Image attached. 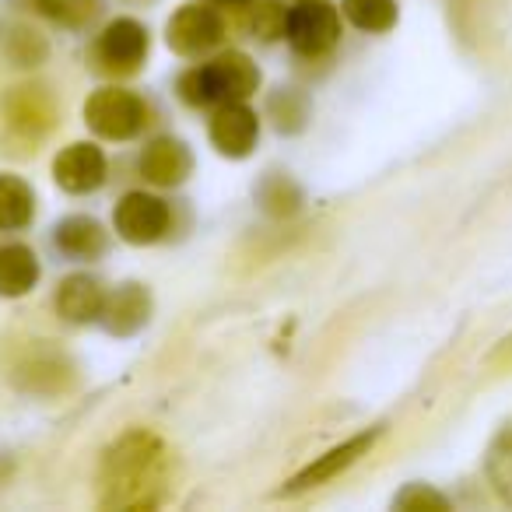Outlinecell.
Masks as SVG:
<instances>
[{"label": "cell", "instance_id": "obj_10", "mask_svg": "<svg viewBox=\"0 0 512 512\" xmlns=\"http://www.w3.org/2000/svg\"><path fill=\"white\" fill-rule=\"evenodd\" d=\"M193 172V155L176 137H155L141 151V176L155 186H179Z\"/></svg>", "mask_w": 512, "mask_h": 512}, {"label": "cell", "instance_id": "obj_19", "mask_svg": "<svg viewBox=\"0 0 512 512\" xmlns=\"http://www.w3.org/2000/svg\"><path fill=\"white\" fill-rule=\"evenodd\" d=\"M397 509H404V512H425V509L442 512V509H449V502L439 495V491L425 488V484H407V488L397 495Z\"/></svg>", "mask_w": 512, "mask_h": 512}, {"label": "cell", "instance_id": "obj_11", "mask_svg": "<svg viewBox=\"0 0 512 512\" xmlns=\"http://www.w3.org/2000/svg\"><path fill=\"white\" fill-rule=\"evenodd\" d=\"M151 316V295L141 285H120L113 295H106V306H102L99 320L106 323L109 334L130 337L148 323Z\"/></svg>", "mask_w": 512, "mask_h": 512}, {"label": "cell", "instance_id": "obj_12", "mask_svg": "<svg viewBox=\"0 0 512 512\" xmlns=\"http://www.w3.org/2000/svg\"><path fill=\"white\" fill-rule=\"evenodd\" d=\"M106 306V288L88 274H71L67 281H60L57 292V309L64 320L71 323H95Z\"/></svg>", "mask_w": 512, "mask_h": 512}, {"label": "cell", "instance_id": "obj_6", "mask_svg": "<svg viewBox=\"0 0 512 512\" xmlns=\"http://www.w3.org/2000/svg\"><path fill=\"white\" fill-rule=\"evenodd\" d=\"M221 36H225L221 15L214 8H200V4H183L165 25V43L179 57H200V53L214 50Z\"/></svg>", "mask_w": 512, "mask_h": 512}, {"label": "cell", "instance_id": "obj_13", "mask_svg": "<svg viewBox=\"0 0 512 512\" xmlns=\"http://www.w3.org/2000/svg\"><path fill=\"white\" fill-rule=\"evenodd\" d=\"M376 435L379 432H362V435H355V439L344 442V446L330 449L327 456H320L316 463H309V467L302 470L299 477H295L288 491H306V488H316V484H323V481H334V477L341 474V470H348L351 463L358 460V456L369 453L372 442H376Z\"/></svg>", "mask_w": 512, "mask_h": 512}, {"label": "cell", "instance_id": "obj_16", "mask_svg": "<svg viewBox=\"0 0 512 512\" xmlns=\"http://www.w3.org/2000/svg\"><path fill=\"white\" fill-rule=\"evenodd\" d=\"M36 214V197L32 186L18 176H0V228L4 232H18L25 228Z\"/></svg>", "mask_w": 512, "mask_h": 512}, {"label": "cell", "instance_id": "obj_7", "mask_svg": "<svg viewBox=\"0 0 512 512\" xmlns=\"http://www.w3.org/2000/svg\"><path fill=\"white\" fill-rule=\"evenodd\" d=\"M148 57V29L134 18H116L95 43V60L109 74H134Z\"/></svg>", "mask_w": 512, "mask_h": 512}, {"label": "cell", "instance_id": "obj_1", "mask_svg": "<svg viewBox=\"0 0 512 512\" xmlns=\"http://www.w3.org/2000/svg\"><path fill=\"white\" fill-rule=\"evenodd\" d=\"M165 463H169V453L155 435H123L102 463L106 505H155L151 491L165 484Z\"/></svg>", "mask_w": 512, "mask_h": 512}, {"label": "cell", "instance_id": "obj_5", "mask_svg": "<svg viewBox=\"0 0 512 512\" xmlns=\"http://www.w3.org/2000/svg\"><path fill=\"white\" fill-rule=\"evenodd\" d=\"M169 204L155 193H144V190H134L116 204L113 211V225L120 232L123 242L130 246H151L158 242L165 232H169Z\"/></svg>", "mask_w": 512, "mask_h": 512}, {"label": "cell", "instance_id": "obj_18", "mask_svg": "<svg viewBox=\"0 0 512 512\" xmlns=\"http://www.w3.org/2000/svg\"><path fill=\"white\" fill-rule=\"evenodd\" d=\"M488 481L495 484V491L505 498V502H512V425L502 428L498 432V439L491 442L488 449Z\"/></svg>", "mask_w": 512, "mask_h": 512}, {"label": "cell", "instance_id": "obj_8", "mask_svg": "<svg viewBox=\"0 0 512 512\" xmlns=\"http://www.w3.org/2000/svg\"><path fill=\"white\" fill-rule=\"evenodd\" d=\"M260 137V116L246 102H225L211 120V144L225 158H246Z\"/></svg>", "mask_w": 512, "mask_h": 512}, {"label": "cell", "instance_id": "obj_3", "mask_svg": "<svg viewBox=\"0 0 512 512\" xmlns=\"http://www.w3.org/2000/svg\"><path fill=\"white\" fill-rule=\"evenodd\" d=\"M85 123L106 141H130L148 127V102L127 88L106 85L88 95Z\"/></svg>", "mask_w": 512, "mask_h": 512}, {"label": "cell", "instance_id": "obj_15", "mask_svg": "<svg viewBox=\"0 0 512 512\" xmlns=\"http://www.w3.org/2000/svg\"><path fill=\"white\" fill-rule=\"evenodd\" d=\"M39 281V256L22 242L0 246V295L4 299H18V295L32 292Z\"/></svg>", "mask_w": 512, "mask_h": 512}, {"label": "cell", "instance_id": "obj_14", "mask_svg": "<svg viewBox=\"0 0 512 512\" xmlns=\"http://www.w3.org/2000/svg\"><path fill=\"white\" fill-rule=\"evenodd\" d=\"M53 242H57L60 253L74 256V260H95V256L106 253V232L95 218H64L53 228Z\"/></svg>", "mask_w": 512, "mask_h": 512}, {"label": "cell", "instance_id": "obj_4", "mask_svg": "<svg viewBox=\"0 0 512 512\" xmlns=\"http://www.w3.org/2000/svg\"><path fill=\"white\" fill-rule=\"evenodd\" d=\"M285 36L299 53L320 57V53L334 50L337 39H341V15L323 0H302L299 8L288 11Z\"/></svg>", "mask_w": 512, "mask_h": 512}, {"label": "cell", "instance_id": "obj_20", "mask_svg": "<svg viewBox=\"0 0 512 512\" xmlns=\"http://www.w3.org/2000/svg\"><path fill=\"white\" fill-rule=\"evenodd\" d=\"M214 4H221V8H246L253 0H214Z\"/></svg>", "mask_w": 512, "mask_h": 512}, {"label": "cell", "instance_id": "obj_17", "mask_svg": "<svg viewBox=\"0 0 512 512\" xmlns=\"http://www.w3.org/2000/svg\"><path fill=\"white\" fill-rule=\"evenodd\" d=\"M344 15L362 32H390L397 25L393 0H344Z\"/></svg>", "mask_w": 512, "mask_h": 512}, {"label": "cell", "instance_id": "obj_9", "mask_svg": "<svg viewBox=\"0 0 512 512\" xmlns=\"http://www.w3.org/2000/svg\"><path fill=\"white\" fill-rule=\"evenodd\" d=\"M53 179L67 193H95L106 183V155L95 144H71L53 162Z\"/></svg>", "mask_w": 512, "mask_h": 512}, {"label": "cell", "instance_id": "obj_2", "mask_svg": "<svg viewBox=\"0 0 512 512\" xmlns=\"http://www.w3.org/2000/svg\"><path fill=\"white\" fill-rule=\"evenodd\" d=\"M260 88V67L239 50L221 53L204 67H193L179 78V95L190 106H225V102H246Z\"/></svg>", "mask_w": 512, "mask_h": 512}]
</instances>
